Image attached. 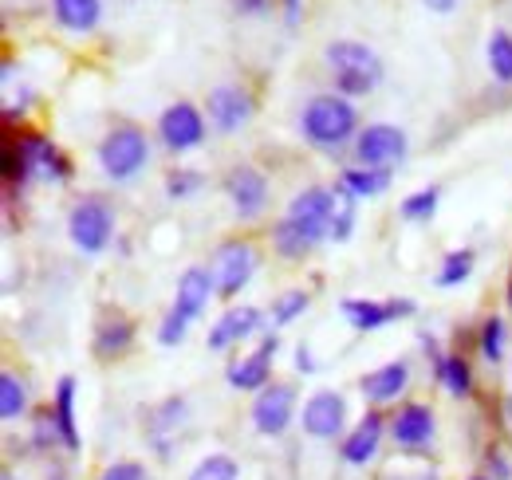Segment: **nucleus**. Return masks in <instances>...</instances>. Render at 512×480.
I'll use <instances>...</instances> for the list:
<instances>
[{
    "label": "nucleus",
    "mask_w": 512,
    "mask_h": 480,
    "mask_svg": "<svg viewBox=\"0 0 512 480\" xmlns=\"http://www.w3.org/2000/svg\"><path fill=\"white\" fill-rule=\"evenodd\" d=\"M300 130H304V138L312 142V146H320V150H339V146H347L351 138H359V111L351 107V99L347 95H316L308 107H304V115H300Z\"/></svg>",
    "instance_id": "obj_1"
},
{
    "label": "nucleus",
    "mask_w": 512,
    "mask_h": 480,
    "mask_svg": "<svg viewBox=\"0 0 512 480\" xmlns=\"http://www.w3.org/2000/svg\"><path fill=\"white\" fill-rule=\"evenodd\" d=\"M323 56L335 67V91L347 99L371 95L383 83V60L359 40H335V44H327Z\"/></svg>",
    "instance_id": "obj_2"
},
{
    "label": "nucleus",
    "mask_w": 512,
    "mask_h": 480,
    "mask_svg": "<svg viewBox=\"0 0 512 480\" xmlns=\"http://www.w3.org/2000/svg\"><path fill=\"white\" fill-rule=\"evenodd\" d=\"M150 162V142L138 126H115L99 142V166L111 181H134Z\"/></svg>",
    "instance_id": "obj_3"
},
{
    "label": "nucleus",
    "mask_w": 512,
    "mask_h": 480,
    "mask_svg": "<svg viewBox=\"0 0 512 480\" xmlns=\"http://www.w3.org/2000/svg\"><path fill=\"white\" fill-rule=\"evenodd\" d=\"M67 237L79 252L99 256L115 237V209L103 197H83L67 217Z\"/></svg>",
    "instance_id": "obj_4"
},
{
    "label": "nucleus",
    "mask_w": 512,
    "mask_h": 480,
    "mask_svg": "<svg viewBox=\"0 0 512 480\" xmlns=\"http://www.w3.org/2000/svg\"><path fill=\"white\" fill-rule=\"evenodd\" d=\"M256 264H260V252H256L249 240H225L217 252H213V280H217V296L221 300H233L249 288V280L256 276Z\"/></svg>",
    "instance_id": "obj_5"
},
{
    "label": "nucleus",
    "mask_w": 512,
    "mask_h": 480,
    "mask_svg": "<svg viewBox=\"0 0 512 480\" xmlns=\"http://www.w3.org/2000/svg\"><path fill=\"white\" fill-rule=\"evenodd\" d=\"M406 150H410L406 134L390 122H371L355 138V158H359V166H371V170H390V166L406 162Z\"/></svg>",
    "instance_id": "obj_6"
},
{
    "label": "nucleus",
    "mask_w": 512,
    "mask_h": 480,
    "mask_svg": "<svg viewBox=\"0 0 512 480\" xmlns=\"http://www.w3.org/2000/svg\"><path fill=\"white\" fill-rule=\"evenodd\" d=\"M296 421V390L284 382H268L253 402V425L260 437H284Z\"/></svg>",
    "instance_id": "obj_7"
},
{
    "label": "nucleus",
    "mask_w": 512,
    "mask_h": 480,
    "mask_svg": "<svg viewBox=\"0 0 512 480\" xmlns=\"http://www.w3.org/2000/svg\"><path fill=\"white\" fill-rule=\"evenodd\" d=\"M300 425L316 441H335L347 429V398L339 390H316L300 410Z\"/></svg>",
    "instance_id": "obj_8"
},
{
    "label": "nucleus",
    "mask_w": 512,
    "mask_h": 480,
    "mask_svg": "<svg viewBox=\"0 0 512 480\" xmlns=\"http://www.w3.org/2000/svg\"><path fill=\"white\" fill-rule=\"evenodd\" d=\"M158 138L166 142V150L174 154H186V150H197L205 142V115L193 107V103H174L162 111L158 119Z\"/></svg>",
    "instance_id": "obj_9"
},
{
    "label": "nucleus",
    "mask_w": 512,
    "mask_h": 480,
    "mask_svg": "<svg viewBox=\"0 0 512 480\" xmlns=\"http://www.w3.org/2000/svg\"><path fill=\"white\" fill-rule=\"evenodd\" d=\"M225 193H229L237 217L241 221H253V217L264 213V205H268V178L260 170H253V166H233L225 174Z\"/></svg>",
    "instance_id": "obj_10"
},
{
    "label": "nucleus",
    "mask_w": 512,
    "mask_h": 480,
    "mask_svg": "<svg viewBox=\"0 0 512 480\" xmlns=\"http://www.w3.org/2000/svg\"><path fill=\"white\" fill-rule=\"evenodd\" d=\"M386 429H390V418H383L379 410H371L367 418H359L347 433H343V441H339V457H343L347 465H367V461H375Z\"/></svg>",
    "instance_id": "obj_11"
},
{
    "label": "nucleus",
    "mask_w": 512,
    "mask_h": 480,
    "mask_svg": "<svg viewBox=\"0 0 512 480\" xmlns=\"http://www.w3.org/2000/svg\"><path fill=\"white\" fill-rule=\"evenodd\" d=\"M205 111H209V122L221 130V134H237L245 122L253 119V95L241 91V87H213L209 99H205Z\"/></svg>",
    "instance_id": "obj_12"
},
{
    "label": "nucleus",
    "mask_w": 512,
    "mask_h": 480,
    "mask_svg": "<svg viewBox=\"0 0 512 480\" xmlns=\"http://www.w3.org/2000/svg\"><path fill=\"white\" fill-rule=\"evenodd\" d=\"M276 351H280V339H276V331H272V335L260 339V347H256L253 355L237 359L225 370L229 386H233V390H253V394H260V390L268 386V378H272V359H276Z\"/></svg>",
    "instance_id": "obj_13"
},
{
    "label": "nucleus",
    "mask_w": 512,
    "mask_h": 480,
    "mask_svg": "<svg viewBox=\"0 0 512 480\" xmlns=\"http://www.w3.org/2000/svg\"><path fill=\"white\" fill-rule=\"evenodd\" d=\"M402 315H414V303L410 300H343V319L359 335L383 331L386 323H394Z\"/></svg>",
    "instance_id": "obj_14"
},
{
    "label": "nucleus",
    "mask_w": 512,
    "mask_h": 480,
    "mask_svg": "<svg viewBox=\"0 0 512 480\" xmlns=\"http://www.w3.org/2000/svg\"><path fill=\"white\" fill-rule=\"evenodd\" d=\"M20 142V150H24V158H28V166H32V174L36 178H48V181H71V158H67L64 150L52 142V138H44V134H20L16 138Z\"/></svg>",
    "instance_id": "obj_15"
},
{
    "label": "nucleus",
    "mask_w": 512,
    "mask_h": 480,
    "mask_svg": "<svg viewBox=\"0 0 512 480\" xmlns=\"http://www.w3.org/2000/svg\"><path fill=\"white\" fill-rule=\"evenodd\" d=\"M434 429H438V421H434V410L426 402H406L390 418V437L402 449H426L434 441Z\"/></svg>",
    "instance_id": "obj_16"
},
{
    "label": "nucleus",
    "mask_w": 512,
    "mask_h": 480,
    "mask_svg": "<svg viewBox=\"0 0 512 480\" xmlns=\"http://www.w3.org/2000/svg\"><path fill=\"white\" fill-rule=\"evenodd\" d=\"M260 323H264V315H260V307H253V303L229 307V311L209 327V351H229L233 343L253 339V335H260Z\"/></svg>",
    "instance_id": "obj_17"
},
{
    "label": "nucleus",
    "mask_w": 512,
    "mask_h": 480,
    "mask_svg": "<svg viewBox=\"0 0 512 480\" xmlns=\"http://www.w3.org/2000/svg\"><path fill=\"white\" fill-rule=\"evenodd\" d=\"M213 292H217V280H213V268H201V264H193L186 268L182 276H178V292H174V311H182L186 319H201L205 315V307L213 300Z\"/></svg>",
    "instance_id": "obj_18"
},
{
    "label": "nucleus",
    "mask_w": 512,
    "mask_h": 480,
    "mask_svg": "<svg viewBox=\"0 0 512 480\" xmlns=\"http://www.w3.org/2000/svg\"><path fill=\"white\" fill-rule=\"evenodd\" d=\"M406 386H410V362H406V359L383 362L379 370L363 374V382H359L363 398H371L375 406H386V402H398Z\"/></svg>",
    "instance_id": "obj_19"
},
{
    "label": "nucleus",
    "mask_w": 512,
    "mask_h": 480,
    "mask_svg": "<svg viewBox=\"0 0 512 480\" xmlns=\"http://www.w3.org/2000/svg\"><path fill=\"white\" fill-rule=\"evenodd\" d=\"M320 240H327V229L323 225H312V221H296V217H284L276 229H272V244L280 256L288 260H304Z\"/></svg>",
    "instance_id": "obj_20"
},
{
    "label": "nucleus",
    "mask_w": 512,
    "mask_h": 480,
    "mask_svg": "<svg viewBox=\"0 0 512 480\" xmlns=\"http://www.w3.org/2000/svg\"><path fill=\"white\" fill-rule=\"evenodd\" d=\"M335 205H339V193L335 189H323V185H308L300 189L292 201H288V213L284 217H296V221H312V225H331L335 217Z\"/></svg>",
    "instance_id": "obj_21"
},
{
    "label": "nucleus",
    "mask_w": 512,
    "mask_h": 480,
    "mask_svg": "<svg viewBox=\"0 0 512 480\" xmlns=\"http://www.w3.org/2000/svg\"><path fill=\"white\" fill-rule=\"evenodd\" d=\"M52 414H56V425H60V445L67 453H79V425H75V378L64 374L56 382V402H52Z\"/></svg>",
    "instance_id": "obj_22"
},
{
    "label": "nucleus",
    "mask_w": 512,
    "mask_h": 480,
    "mask_svg": "<svg viewBox=\"0 0 512 480\" xmlns=\"http://www.w3.org/2000/svg\"><path fill=\"white\" fill-rule=\"evenodd\" d=\"M130 343H134V323H130L127 315H111V319H103V323L95 327V355H99V359H119V355H127Z\"/></svg>",
    "instance_id": "obj_23"
},
{
    "label": "nucleus",
    "mask_w": 512,
    "mask_h": 480,
    "mask_svg": "<svg viewBox=\"0 0 512 480\" xmlns=\"http://www.w3.org/2000/svg\"><path fill=\"white\" fill-rule=\"evenodd\" d=\"M390 185V170H371V166H355V170H343L335 181V193L343 197H355V201H367L375 193H383Z\"/></svg>",
    "instance_id": "obj_24"
},
{
    "label": "nucleus",
    "mask_w": 512,
    "mask_h": 480,
    "mask_svg": "<svg viewBox=\"0 0 512 480\" xmlns=\"http://www.w3.org/2000/svg\"><path fill=\"white\" fill-rule=\"evenodd\" d=\"M52 12L67 32H91L103 20V0H52Z\"/></svg>",
    "instance_id": "obj_25"
},
{
    "label": "nucleus",
    "mask_w": 512,
    "mask_h": 480,
    "mask_svg": "<svg viewBox=\"0 0 512 480\" xmlns=\"http://www.w3.org/2000/svg\"><path fill=\"white\" fill-rule=\"evenodd\" d=\"M0 178H4V189H8V193H16V189H24L28 181L36 178L16 138H8V142H4V150H0Z\"/></svg>",
    "instance_id": "obj_26"
},
{
    "label": "nucleus",
    "mask_w": 512,
    "mask_h": 480,
    "mask_svg": "<svg viewBox=\"0 0 512 480\" xmlns=\"http://www.w3.org/2000/svg\"><path fill=\"white\" fill-rule=\"evenodd\" d=\"M150 441L158 445V453H166V437L162 433H174V429H182V418H186V398H166L154 414H150Z\"/></svg>",
    "instance_id": "obj_27"
},
{
    "label": "nucleus",
    "mask_w": 512,
    "mask_h": 480,
    "mask_svg": "<svg viewBox=\"0 0 512 480\" xmlns=\"http://www.w3.org/2000/svg\"><path fill=\"white\" fill-rule=\"evenodd\" d=\"M438 378L453 398H469L473 394V370L461 355H438Z\"/></svg>",
    "instance_id": "obj_28"
},
{
    "label": "nucleus",
    "mask_w": 512,
    "mask_h": 480,
    "mask_svg": "<svg viewBox=\"0 0 512 480\" xmlns=\"http://www.w3.org/2000/svg\"><path fill=\"white\" fill-rule=\"evenodd\" d=\"M485 60H489V71L497 83H512V32L497 28L485 44Z\"/></svg>",
    "instance_id": "obj_29"
},
{
    "label": "nucleus",
    "mask_w": 512,
    "mask_h": 480,
    "mask_svg": "<svg viewBox=\"0 0 512 480\" xmlns=\"http://www.w3.org/2000/svg\"><path fill=\"white\" fill-rule=\"evenodd\" d=\"M24 410H28V386H24V378H16L12 370H4V374H0V418L16 421V418H24Z\"/></svg>",
    "instance_id": "obj_30"
},
{
    "label": "nucleus",
    "mask_w": 512,
    "mask_h": 480,
    "mask_svg": "<svg viewBox=\"0 0 512 480\" xmlns=\"http://www.w3.org/2000/svg\"><path fill=\"white\" fill-rule=\"evenodd\" d=\"M505 339H509L505 319L501 315H489L481 323V335H477V351H481V359L489 362V366H497V362L505 359Z\"/></svg>",
    "instance_id": "obj_31"
},
{
    "label": "nucleus",
    "mask_w": 512,
    "mask_h": 480,
    "mask_svg": "<svg viewBox=\"0 0 512 480\" xmlns=\"http://www.w3.org/2000/svg\"><path fill=\"white\" fill-rule=\"evenodd\" d=\"M473 264H477V252L473 248H457V252H449L446 260H442V268H438V288H457V284H465L469 276H473Z\"/></svg>",
    "instance_id": "obj_32"
},
{
    "label": "nucleus",
    "mask_w": 512,
    "mask_h": 480,
    "mask_svg": "<svg viewBox=\"0 0 512 480\" xmlns=\"http://www.w3.org/2000/svg\"><path fill=\"white\" fill-rule=\"evenodd\" d=\"M186 480H241V465L229 453H209V457H201L193 465Z\"/></svg>",
    "instance_id": "obj_33"
},
{
    "label": "nucleus",
    "mask_w": 512,
    "mask_h": 480,
    "mask_svg": "<svg viewBox=\"0 0 512 480\" xmlns=\"http://www.w3.org/2000/svg\"><path fill=\"white\" fill-rule=\"evenodd\" d=\"M308 303H312V296H308L304 288H292V292H284V296L272 300V311H268V315H272L276 327H288L292 319H300V315L308 311Z\"/></svg>",
    "instance_id": "obj_34"
},
{
    "label": "nucleus",
    "mask_w": 512,
    "mask_h": 480,
    "mask_svg": "<svg viewBox=\"0 0 512 480\" xmlns=\"http://www.w3.org/2000/svg\"><path fill=\"white\" fill-rule=\"evenodd\" d=\"M438 201H442V189H438V185L418 189V193H410V197L402 201V217H406V221H430V217L438 213Z\"/></svg>",
    "instance_id": "obj_35"
},
{
    "label": "nucleus",
    "mask_w": 512,
    "mask_h": 480,
    "mask_svg": "<svg viewBox=\"0 0 512 480\" xmlns=\"http://www.w3.org/2000/svg\"><path fill=\"white\" fill-rule=\"evenodd\" d=\"M355 197H343L339 193V205H335V217H331V225H327V237L331 240H351V233H355Z\"/></svg>",
    "instance_id": "obj_36"
},
{
    "label": "nucleus",
    "mask_w": 512,
    "mask_h": 480,
    "mask_svg": "<svg viewBox=\"0 0 512 480\" xmlns=\"http://www.w3.org/2000/svg\"><path fill=\"white\" fill-rule=\"evenodd\" d=\"M201 185H205V178H201L197 170H174V174L166 178V197H170V201H186Z\"/></svg>",
    "instance_id": "obj_37"
},
{
    "label": "nucleus",
    "mask_w": 512,
    "mask_h": 480,
    "mask_svg": "<svg viewBox=\"0 0 512 480\" xmlns=\"http://www.w3.org/2000/svg\"><path fill=\"white\" fill-rule=\"evenodd\" d=\"M186 335H190V319H186L182 311L170 307V315H166L162 327H158V343H162V347H178Z\"/></svg>",
    "instance_id": "obj_38"
},
{
    "label": "nucleus",
    "mask_w": 512,
    "mask_h": 480,
    "mask_svg": "<svg viewBox=\"0 0 512 480\" xmlns=\"http://www.w3.org/2000/svg\"><path fill=\"white\" fill-rule=\"evenodd\" d=\"M32 441H36L40 449H48V445H56V441H60V425H56V414H52V410L36 414V429H32Z\"/></svg>",
    "instance_id": "obj_39"
},
{
    "label": "nucleus",
    "mask_w": 512,
    "mask_h": 480,
    "mask_svg": "<svg viewBox=\"0 0 512 480\" xmlns=\"http://www.w3.org/2000/svg\"><path fill=\"white\" fill-rule=\"evenodd\" d=\"M99 480H150L146 473V465H138V461H115V465H107Z\"/></svg>",
    "instance_id": "obj_40"
},
{
    "label": "nucleus",
    "mask_w": 512,
    "mask_h": 480,
    "mask_svg": "<svg viewBox=\"0 0 512 480\" xmlns=\"http://www.w3.org/2000/svg\"><path fill=\"white\" fill-rule=\"evenodd\" d=\"M233 4H237L241 16H268L276 0H233Z\"/></svg>",
    "instance_id": "obj_41"
},
{
    "label": "nucleus",
    "mask_w": 512,
    "mask_h": 480,
    "mask_svg": "<svg viewBox=\"0 0 512 480\" xmlns=\"http://www.w3.org/2000/svg\"><path fill=\"white\" fill-rule=\"evenodd\" d=\"M489 469H497V477H493V480H509L512 477V465L505 461V453H501V449H489Z\"/></svg>",
    "instance_id": "obj_42"
},
{
    "label": "nucleus",
    "mask_w": 512,
    "mask_h": 480,
    "mask_svg": "<svg viewBox=\"0 0 512 480\" xmlns=\"http://www.w3.org/2000/svg\"><path fill=\"white\" fill-rule=\"evenodd\" d=\"M296 370H300V374H316V359H312L308 343H300V347H296Z\"/></svg>",
    "instance_id": "obj_43"
},
{
    "label": "nucleus",
    "mask_w": 512,
    "mask_h": 480,
    "mask_svg": "<svg viewBox=\"0 0 512 480\" xmlns=\"http://www.w3.org/2000/svg\"><path fill=\"white\" fill-rule=\"evenodd\" d=\"M300 12H304V0H284V16H288V24H300Z\"/></svg>",
    "instance_id": "obj_44"
},
{
    "label": "nucleus",
    "mask_w": 512,
    "mask_h": 480,
    "mask_svg": "<svg viewBox=\"0 0 512 480\" xmlns=\"http://www.w3.org/2000/svg\"><path fill=\"white\" fill-rule=\"evenodd\" d=\"M430 4V12H438V16H449L453 8H457V0H426Z\"/></svg>",
    "instance_id": "obj_45"
},
{
    "label": "nucleus",
    "mask_w": 512,
    "mask_h": 480,
    "mask_svg": "<svg viewBox=\"0 0 512 480\" xmlns=\"http://www.w3.org/2000/svg\"><path fill=\"white\" fill-rule=\"evenodd\" d=\"M509 311H512V280H509Z\"/></svg>",
    "instance_id": "obj_46"
},
{
    "label": "nucleus",
    "mask_w": 512,
    "mask_h": 480,
    "mask_svg": "<svg viewBox=\"0 0 512 480\" xmlns=\"http://www.w3.org/2000/svg\"><path fill=\"white\" fill-rule=\"evenodd\" d=\"M473 480H493V477H473Z\"/></svg>",
    "instance_id": "obj_47"
}]
</instances>
